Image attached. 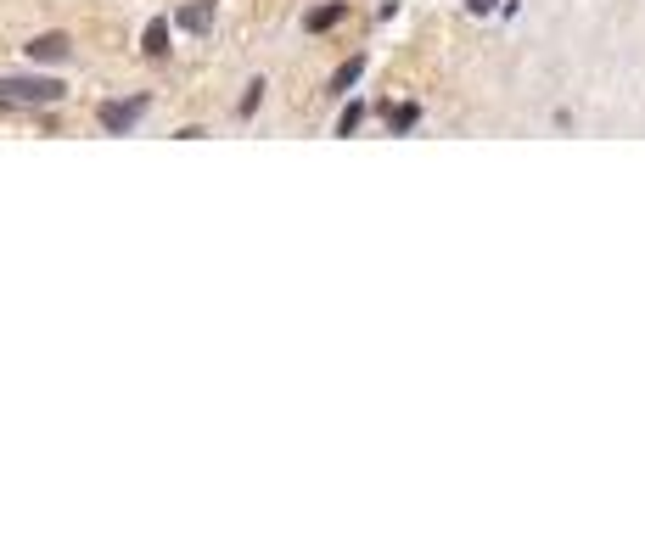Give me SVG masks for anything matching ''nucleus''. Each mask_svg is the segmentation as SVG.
<instances>
[{
  "instance_id": "6e6552de",
  "label": "nucleus",
  "mask_w": 645,
  "mask_h": 560,
  "mask_svg": "<svg viewBox=\"0 0 645 560\" xmlns=\"http://www.w3.org/2000/svg\"><path fill=\"white\" fill-rule=\"evenodd\" d=\"M359 118H365V112H359V107H348L343 118H337V135H354V129H359Z\"/></svg>"
},
{
  "instance_id": "0eeeda50",
  "label": "nucleus",
  "mask_w": 645,
  "mask_h": 560,
  "mask_svg": "<svg viewBox=\"0 0 645 560\" xmlns=\"http://www.w3.org/2000/svg\"><path fill=\"white\" fill-rule=\"evenodd\" d=\"M359 73H365V56L343 62V68H337V79H331V90H343V96H348V84H359Z\"/></svg>"
},
{
  "instance_id": "39448f33",
  "label": "nucleus",
  "mask_w": 645,
  "mask_h": 560,
  "mask_svg": "<svg viewBox=\"0 0 645 560\" xmlns=\"http://www.w3.org/2000/svg\"><path fill=\"white\" fill-rule=\"evenodd\" d=\"M146 56H163L169 51V17H152V23H146V45H141Z\"/></svg>"
},
{
  "instance_id": "1a4fd4ad",
  "label": "nucleus",
  "mask_w": 645,
  "mask_h": 560,
  "mask_svg": "<svg viewBox=\"0 0 645 560\" xmlns=\"http://www.w3.org/2000/svg\"><path fill=\"white\" fill-rule=\"evenodd\" d=\"M472 12H494V0H472Z\"/></svg>"
},
{
  "instance_id": "20e7f679",
  "label": "nucleus",
  "mask_w": 645,
  "mask_h": 560,
  "mask_svg": "<svg viewBox=\"0 0 645 560\" xmlns=\"http://www.w3.org/2000/svg\"><path fill=\"white\" fill-rule=\"evenodd\" d=\"M180 28L208 34V28H214V0H191V6H180Z\"/></svg>"
},
{
  "instance_id": "f257e3e1",
  "label": "nucleus",
  "mask_w": 645,
  "mask_h": 560,
  "mask_svg": "<svg viewBox=\"0 0 645 560\" xmlns=\"http://www.w3.org/2000/svg\"><path fill=\"white\" fill-rule=\"evenodd\" d=\"M0 101L6 107H51V101H62V84L57 79H0Z\"/></svg>"
},
{
  "instance_id": "423d86ee",
  "label": "nucleus",
  "mask_w": 645,
  "mask_h": 560,
  "mask_svg": "<svg viewBox=\"0 0 645 560\" xmlns=\"http://www.w3.org/2000/svg\"><path fill=\"white\" fill-rule=\"evenodd\" d=\"M343 17H348V6H343V0H331V6H320V12H309V28H315V34H320V28L343 23Z\"/></svg>"
},
{
  "instance_id": "7ed1b4c3",
  "label": "nucleus",
  "mask_w": 645,
  "mask_h": 560,
  "mask_svg": "<svg viewBox=\"0 0 645 560\" xmlns=\"http://www.w3.org/2000/svg\"><path fill=\"white\" fill-rule=\"evenodd\" d=\"M68 34H57V28H51V34H34L29 45H23V51H29V62H68Z\"/></svg>"
},
{
  "instance_id": "f03ea898",
  "label": "nucleus",
  "mask_w": 645,
  "mask_h": 560,
  "mask_svg": "<svg viewBox=\"0 0 645 560\" xmlns=\"http://www.w3.org/2000/svg\"><path fill=\"white\" fill-rule=\"evenodd\" d=\"M141 112H146V96H135V101H101L96 118H101V129H113V135H118V129H129Z\"/></svg>"
}]
</instances>
